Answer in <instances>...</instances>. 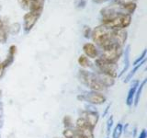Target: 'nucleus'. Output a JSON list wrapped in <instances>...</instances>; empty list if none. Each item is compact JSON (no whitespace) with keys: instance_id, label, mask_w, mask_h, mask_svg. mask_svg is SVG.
Returning a JSON list of instances; mask_svg holds the SVG:
<instances>
[{"instance_id":"f257e3e1","label":"nucleus","mask_w":147,"mask_h":138,"mask_svg":"<svg viewBox=\"0 0 147 138\" xmlns=\"http://www.w3.org/2000/svg\"><path fill=\"white\" fill-rule=\"evenodd\" d=\"M91 36L95 43L102 49L110 45L117 44L114 39L113 30H110L103 25L95 28L91 32Z\"/></svg>"},{"instance_id":"f03ea898","label":"nucleus","mask_w":147,"mask_h":138,"mask_svg":"<svg viewBox=\"0 0 147 138\" xmlns=\"http://www.w3.org/2000/svg\"><path fill=\"white\" fill-rule=\"evenodd\" d=\"M131 22V16L129 14L119 13L109 18H103L102 25L110 30L125 29Z\"/></svg>"},{"instance_id":"7ed1b4c3","label":"nucleus","mask_w":147,"mask_h":138,"mask_svg":"<svg viewBox=\"0 0 147 138\" xmlns=\"http://www.w3.org/2000/svg\"><path fill=\"white\" fill-rule=\"evenodd\" d=\"M79 79L84 85L88 87L92 91H101L105 89V87L98 81L96 74L86 70L79 71Z\"/></svg>"},{"instance_id":"20e7f679","label":"nucleus","mask_w":147,"mask_h":138,"mask_svg":"<svg viewBox=\"0 0 147 138\" xmlns=\"http://www.w3.org/2000/svg\"><path fill=\"white\" fill-rule=\"evenodd\" d=\"M121 54H122L121 46H119L118 44H113L103 49L102 55H101L100 58H102L110 63H116V61H118V59L121 57Z\"/></svg>"},{"instance_id":"39448f33","label":"nucleus","mask_w":147,"mask_h":138,"mask_svg":"<svg viewBox=\"0 0 147 138\" xmlns=\"http://www.w3.org/2000/svg\"><path fill=\"white\" fill-rule=\"evenodd\" d=\"M96 64L99 68L100 72L106 74V75H109L113 78L118 76L116 63H110L102 58H98L96 60Z\"/></svg>"},{"instance_id":"423d86ee","label":"nucleus","mask_w":147,"mask_h":138,"mask_svg":"<svg viewBox=\"0 0 147 138\" xmlns=\"http://www.w3.org/2000/svg\"><path fill=\"white\" fill-rule=\"evenodd\" d=\"M77 99L79 100H86L87 102L94 105L103 104L106 101V97L98 91H90L86 94L79 95L77 96Z\"/></svg>"},{"instance_id":"0eeeda50","label":"nucleus","mask_w":147,"mask_h":138,"mask_svg":"<svg viewBox=\"0 0 147 138\" xmlns=\"http://www.w3.org/2000/svg\"><path fill=\"white\" fill-rule=\"evenodd\" d=\"M76 128H77L76 130L79 131V133L82 135V136H84L85 138H94L93 129L87 124L86 120L83 117L77 119Z\"/></svg>"},{"instance_id":"6e6552de","label":"nucleus","mask_w":147,"mask_h":138,"mask_svg":"<svg viewBox=\"0 0 147 138\" xmlns=\"http://www.w3.org/2000/svg\"><path fill=\"white\" fill-rule=\"evenodd\" d=\"M41 14L39 13H34V12H28L27 14H25L24 16V25H23V28H24V30L26 33L30 32L32 28L35 26V24L38 21V20L40 18Z\"/></svg>"},{"instance_id":"1a4fd4ad","label":"nucleus","mask_w":147,"mask_h":138,"mask_svg":"<svg viewBox=\"0 0 147 138\" xmlns=\"http://www.w3.org/2000/svg\"><path fill=\"white\" fill-rule=\"evenodd\" d=\"M83 118L86 120V122H87V124L92 128L94 129V127L96 126V124L98 122V114L96 110H87V112L83 113Z\"/></svg>"},{"instance_id":"9d476101","label":"nucleus","mask_w":147,"mask_h":138,"mask_svg":"<svg viewBox=\"0 0 147 138\" xmlns=\"http://www.w3.org/2000/svg\"><path fill=\"white\" fill-rule=\"evenodd\" d=\"M114 39L116 43L119 46H123L127 40V31L125 29H119V30H113Z\"/></svg>"},{"instance_id":"9b49d317","label":"nucleus","mask_w":147,"mask_h":138,"mask_svg":"<svg viewBox=\"0 0 147 138\" xmlns=\"http://www.w3.org/2000/svg\"><path fill=\"white\" fill-rule=\"evenodd\" d=\"M9 30V26L7 20H4L0 18V43H5L7 40V33Z\"/></svg>"},{"instance_id":"f8f14e48","label":"nucleus","mask_w":147,"mask_h":138,"mask_svg":"<svg viewBox=\"0 0 147 138\" xmlns=\"http://www.w3.org/2000/svg\"><path fill=\"white\" fill-rule=\"evenodd\" d=\"M83 51L86 57L90 58H96L98 56V51L93 43H87L83 46Z\"/></svg>"},{"instance_id":"ddd939ff","label":"nucleus","mask_w":147,"mask_h":138,"mask_svg":"<svg viewBox=\"0 0 147 138\" xmlns=\"http://www.w3.org/2000/svg\"><path fill=\"white\" fill-rule=\"evenodd\" d=\"M96 77H98V81L102 84L105 87H112L114 85V78L111 77L109 75H106V74L102 73V72H99L98 74H96Z\"/></svg>"},{"instance_id":"4468645a","label":"nucleus","mask_w":147,"mask_h":138,"mask_svg":"<svg viewBox=\"0 0 147 138\" xmlns=\"http://www.w3.org/2000/svg\"><path fill=\"white\" fill-rule=\"evenodd\" d=\"M45 0H30V12L41 14L43 10Z\"/></svg>"},{"instance_id":"2eb2a0df","label":"nucleus","mask_w":147,"mask_h":138,"mask_svg":"<svg viewBox=\"0 0 147 138\" xmlns=\"http://www.w3.org/2000/svg\"><path fill=\"white\" fill-rule=\"evenodd\" d=\"M138 86H139V81L138 80H134L132 81L131 83V87L130 90L128 92V96H127V99H126V104L127 106H131L133 104V100H134V96H135V92Z\"/></svg>"},{"instance_id":"dca6fc26","label":"nucleus","mask_w":147,"mask_h":138,"mask_svg":"<svg viewBox=\"0 0 147 138\" xmlns=\"http://www.w3.org/2000/svg\"><path fill=\"white\" fill-rule=\"evenodd\" d=\"M63 135L64 136V138H80L82 136V135L79 133L78 130H74L72 128L69 129H65L63 131Z\"/></svg>"},{"instance_id":"f3484780","label":"nucleus","mask_w":147,"mask_h":138,"mask_svg":"<svg viewBox=\"0 0 147 138\" xmlns=\"http://www.w3.org/2000/svg\"><path fill=\"white\" fill-rule=\"evenodd\" d=\"M146 81H147V79H144V81L141 83V85L138 86V87H137L136 92H135V96H134V100H133V104H134L135 106H137L138 103H139L142 92V89H144V86L146 84Z\"/></svg>"},{"instance_id":"a211bd4d","label":"nucleus","mask_w":147,"mask_h":138,"mask_svg":"<svg viewBox=\"0 0 147 138\" xmlns=\"http://www.w3.org/2000/svg\"><path fill=\"white\" fill-rule=\"evenodd\" d=\"M145 63V59L144 60V61H142L141 63H139V64H136V66H135V67L134 68H133V70H131L130 73H129L128 74V76H126V78H125V79H124V83H128L129 81H131V79H132V77H133V76H134L135 75V73L138 71V70H139V69H140V67L142 66V64H144Z\"/></svg>"},{"instance_id":"6ab92c4d","label":"nucleus","mask_w":147,"mask_h":138,"mask_svg":"<svg viewBox=\"0 0 147 138\" xmlns=\"http://www.w3.org/2000/svg\"><path fill=\"white\" fill-rule=\"evenodd\" d=\"M129 53H130V46H127V48L125 50V58H124V67L121 70V72L119 73V75H118V76H121L124 73L127 71V69L129 67Z\"/></svg>"},{"instance_id":"aec40b11","label":"nucleus","mask_w":147,"mask_h":138,"mask_svg":"<svg viewBox=\"0 0 147 138\" xmlns=\"http://www.w3.org/2000/svg\"><path fill=\"white\" fill-rule=\"evenodd\" d=\"M78 64H79L82 67H85V68L89 67L91 66L88 58H87L86 55H80L79 58H78Z\"/></svg>"},{"instance_id":"412c9836","label":"nucleus","mask_w":147,"mask_h":138,"mask_svg":"<svg viewBox=\"0 0 147 138\" xmlns=\"http://www.w3.org/2000/svg\"><path fill=\"white\" fill-rule=\"evenodd\" d=\"M123 132V125L121 123H119L116 125V127H115L114 131H113V138H119L121 135V133Z\"/></svg>"},{"instance_id":"4be33fe9","label":"nucleus","mask_w":147,"mask_h":138,"mask_svg":"<svg viewBox=\"0 0 147 138\" xmlns=\"http://www.w3.org/2000/svg\"><path fill=\"white\" fill-rule=\"evenodd\" d=\"M63 125L66 129H69V128H73L74 127V123H73V121H72V118L70 116H64L63 120Z\"/></svg>"},{"instance_id":"5701e85b","label":"nucleus","mask_w":147,"mask_h":138,"mask_svg":"<svg viewBox=\"0 0 147 138\" xmlns=\"http://www.w3.org/2000/svg\"><path fill=\"white\" fill-rule=\"evenodd\" d=\"M20 30V23H15V24H12L9 27V31L11 32L12 34L17 35Z\"/></svg>"},{"instance_id":"b1692460","label":"nucleus","mask_w":147,"mask_h":138,"mask_svg":"<svg viewBox=\"0 0 147 138\" xmlns=\"http://www.w3.org/2000/svg\"><path fill=\"white\" fill-rule=\"evenodd\" d=\"M18 2L23 9H26V10L30 9V0H18Z\"/></svg>"},{"instance_id":"393cba45","label":"nucleus","mask_w":147,"mask_h":138,"mask_svg":"<svg viewBox=\"0 0 147 138\" xmlns=\"http://www.w3.org/2000/svg\"><path fill=\"white\" fill-rule=\"evenodd\" d=\"M145 55H146V50H144V52L142 53L141 56H139V58H137L135 60V62L133 63V66H136V64H138L139 63H141L142 61H144V58H145Z\"/></svg>"},{"instance_id":"a878e982","label":"nucleus","mask_w":147,"mask_h":138,"mask_svg":"<svg viewBox=\"0 0 147 138\" xmlns=\"http://www.w3.org/2000/svg\"><path fill=\"white\" fill-rule=\"evenodd\" d=\"M4 122V110H3V103L0 101V127L3 126Z\"/></svg>"},{"instance_id":"bb28decb","label":"nucleus","mask_w":147,"mask_h":138,"mask_svg":"<svg viewBox=\"0 0 147 138\" xmlns=\"http://www.w3.org/2000/svg\"><path fill=\"white\" fill-rule=\"evenodd\" d=\"M83 33H84L85 38H89L91 35V30L88 26H85L84 30H83Z\"/></svg>"},{"instance_id":"cd10ccee","label":"nucleus","mask_w":147,"mask_h":138,"mask_svg":"<svg viewBox=\"0 0 147 138\" xmlns=\"http://www.w3.org/2000/svg\"><path fill=\"white\" fill-rule=\"evenodd\" d=\"M112 125H113V117L110 116L108 120V122H107V133H109L110 129H111Z\"/></svg>"},{"instance_id":"c85d7f7f","label":"nucleus","mask_w":147,"mask_h":138,"mask_svg":"<svg viewBox=\"0 0 147 138\" xmlns=\"http://www.w3.org/2000/svg\"><path fill=\"white\" fill-rule=\"evenodd\" d=\"M5 71H6V68L3 66L2 64V61H0V79L3 77V76L5 75Z\"/></svg>"},{"instance_id":"c756f323","label":"nucleus","mask_w":147,"mask_h":138,"mask_svg":"<svg viewBox=\"0 0 147 138\" xmlns=\"http://www.w3.org/2000/svg\"><path fill=\"white\" fill-rule=\"evenodd\" d=\"M86 5V0H78L76 3L77 7H84Z\"/></svg>"},{"instance_id":"7c9ffc66","label":"nucleus","mask_w":147,"mask_h":138,"mask_svg":"<svg viewBox=\"0 0 147 138\" xmlns=\"http://www.w3.org/2000/svg\"><path fill=\"white\" fill-rule=\"evenodd\" d=\"M138 138H147V132L145 129H142V132L140 133V135Z\"/></svg>"},{"instance_id":"2f4dec72","label":"nucleus","mask_w":147,"mask_h":138,"mask_svg":"<svg viewBox=\"0 0 147 138\" xmlns=\"http://www.w3.org/2000/svg\"><path fill=\"white\" fill-rule=\"evenodd\" d=\"M94 3H96V4H101V3H104L106 1H108V0H92Z\"/></svg>"},{"instance_id":"473e14b6","label":"nucleus","mask_w":147,"mask_h":138,"mask_svg":"<svg viewBox=\"0 0 147 138\" xmlns=\"http://www.w3.org/2000/svg\"><path fill=\"white\" fill-rule=\"evenodd\" d=\"M109 105L108 106L107 108H106V110H105V112H104V113H103V117H105V115L107 114V112H108V110H109Z\"/></svg>"},{"instance_id":"72a5a7b5","label":"nucleus","mask_w":147,"mask_h":138,"mask_svg":"<svg viewBox=\"0 0 147 138\" xmlns=\"http://www.w3.org/2000/svg\"><path fill=\"white\" fill-rule=\"evenodd\" d=\"M1 97H2V90L0 89V100H1Z\"/></svg>"},{"instance_id":"f704fd0d","label":"nucleus","mask_w":147,"mask_h":138,"mask_svg":"<svg viewBox=\"0 0 147 138\" xmlns=\"http://www.w3.org/2000/svg\"><path fill=\"white\" fill-rule=\"evenodd\" d=\"M1 9H2V6L0 5V11H1Z\"/></svg>"},{"instance_id":"c9c22d12","label":"nucleus","mask_w":147,"mask_h":138,"mask_svg":"<svg viewBox=\"0 0 147 138\" xmlns=\"http://www.w3.org/2000/svg\"><path fill=\"white\" fill-rule=\"evenodd\" d=\"M80 138H85V137H84V136H81Z\"/></svg>"},{"instance_id":"e433bc0d","label":"nucleus","mask_w":147,"mask_h":138,"mask_svg":"<svg viewBox=\"0 0 147 138\" xmlns=\"http://www.w3.org/2000/svg\"><path fill=\"white\" fill-rule=\"evenodd\" d=\"M0 138H1V135H0Z\"/></svg>"}]
</instances>
